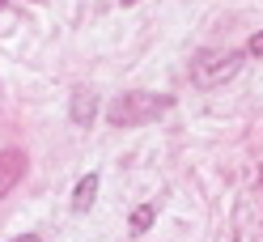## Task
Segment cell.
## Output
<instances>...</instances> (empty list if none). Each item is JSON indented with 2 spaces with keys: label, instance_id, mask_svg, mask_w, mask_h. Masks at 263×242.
I'll list each match as a JSON object with an SVG mask.
<instances>
[{
  "label": "cell",
  "instance_id": "obj_1",
  "mask_svg": "<svg viewBox=\"0 0 263 242\" xmlns=\"http://www.w3.org/2000/svg\"><path fill=\"white\" fill-rule=\"evenodd\" d=\"M170 106H174L170 94H144V89H136V94H119V98L106 106V119H110V127H140V123H149L157 115H166Z\"/></svg>",
  "mask_w": 263,
  "mask_h": 242
},
{
  "label": "cell",
  "instance_id": "obj_2",
  "mask_svg": "<svg viewBox=\"0 0 263 242\" xmlns=\"http://www.w3.org/2000/svg\"><path fill=\"white\" fill-rule=\"evenodd\" d=\"M238 68H242V51H234V47H225V51H204V55L191 60V81L200 89H217Z\"/></svg>",
  "mask_w": 263,
  "mask_h": 242
},
{
  "label": "cell",
  "instance_id": "obj_3",
  "mask_svg": "<svg viewBox=\"0 0 263 242\" xmlns=\"http://www.w3.org/2000/svg\"><path fill=\"white\" fill-rule=\"evenodd\" d=\"M22 174H26V153L22 149H0V200L22 183Z\"/></svg>",
  "mask_w": 263,
  "mask_h": 242
},
{
  "label": "cell",
  "instance_id": "obj_4",
  "mask_svg": "<svg viewBox=\"0 0 263 242\" xmlns=\"http://www.w3.org/2000/svg\"><path fill=\"white\" fill-rule=\"evenodd\" d=\"M93 115H98V98H93L89 89H77V94H72V123L85 127Z\"/></svg>",
  "mask_w": 263,
  "mask_h": 242
},
{
  "label": "cell",
  "instance_id": "obj_5",
  "mask_svg": "<svg viewBox=\"0 0 263 242\" xmlns=\"http://www.w3.org/2000/svg\"><path fill=\"white\" fill-rule=\"evenodd\" d=\"M93 200H98V174H85V179L77 183V191H72V208H77V213H85Z\"/></svg>",
  "mask_w": 263,
  "mask_h": 242
},
{
  "label": "cell",
  "instance_id": "obj_6",
  "mask_svg": "<svg viewBox=\"0 0 263 242\" xmlns=\"http://www.w3.org/2000/svg\"><path fill=\"white\" fill-rule=\"evenodd\" d=\"M153 217H157V208H153V204H140L136 213H132V230H136V234H144V230L153 225Z\"/></svg>",
  "mask_w": 263,
  "mask_h": 242
},
{
  "label": "cell",
  "instance_id": "obj_7",
  "mask_svg": "<svg viewBox=\"0 0 263 242\" xmlns=\"http://www.w3.org/2000/svg\"><path fill=\"white\" fill-rule=\"evenodd\" d=\"M246 51L263 60V30H259V34H251V43H246Z\"/></svg>",
  "mask_w": 263,
  "mask_h": 242
},
{
  "label": "cell",
  "instance_id": "obj_8",
  "mask_svg": "<svg viewBox=\"0 0 263 242\" xmlns=\"http://www.w3.org/2000/svg\"><path fill=\"white\" fill-rule=\"evenodd\" d=\"M13 242H43L39 234H26V238H13Z\"/></svg>",
  "mask_w": 263,
  "mask_h": 242
},
{
  "label": "cell",
  "instance_id": "obj_9",
  "mask_svg": "<svg viewBox=\"0 0 263 242\" xmlns=\"http://www.w3.org/2000/svg\"><path fill=\"white\" fill-rule=\"evenodd\" d=\"M119 5H136V0H119Z\"/></svg>",
  "mask_w": 263,
  "mask_h": 242
}]
</instances>
